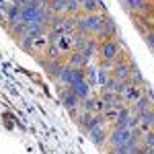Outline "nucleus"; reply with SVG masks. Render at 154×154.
Masks as SVG:
<instances>
[{"instance_id":"obj_11","label":"nucleus","mask_w":154,"mask_h":154,"mask_svg":"<svg viewBox=\"0 0 154 154\" xmlns=\"http://www.w3.org/2000/svg\"><path fill=\"white\" fill-rule=\"evenodd\" d=\"M91 134V138H93V142L95 144H103V138H107V130H105V123H101V125H97L95 130H91L88 131Z\"/></svg>"},{"instance_id":"obj_19","label":"nucleus","mask_w":154,"mask_h":154,"mask_svg":"<svg viewBox=\"0 0 154 154\" xmlns=\"http://www.w3.org/2000/svg\"><path fill=\"white\" fill-rule=\"evenodd\" d=\"M146 2H148V0H146Z\"/></svg>"},{"instance_id":"obj_10","label":"nucleus","mask_w":154,"mask_h":154,"mask_svg":"<svg viewBox=\"0 0 154 154\" xmlns=\"http://www.w3.org/2000/svg\"><path fill=\"white\" fill-rule=\"evenodd\" d=\"M72 91L78 95V99L80 101H84V99H88V91H91V84L86 82V80H82V82H76L74 86H70Z\"/></svg>"},{"instance_id":"obj_9","label":"nucleus","mask_w":154,"mask_h":154,"mask_svg":"<svg viewBox=\"0 0 154 154\" xmlns=\"http://www.w3.org/2000/svg\"><path fill=\"white\" fill-rule=\"evenodd\" d=\"M48 8L49 12H56V17L64 14V12H68V0H49Z\"/></svg>"},{"instance_id":"obj_6","label":"nucleus","mask_w":154,"mask_h":154,"mask_svg":"<svg viewBox=\"0 0 154 154\" xmlns=\"http://www.w3.org/2000/svg\"><path fill=\"white\" fill-rule=\"evenodd\" d=\"M60 97H62L64 107H66V109H70V111H76V109H78V105H80V103H78L80 99H78V95H76L72 88H64Z\"/></svg>"},{"instance_id":"obj_8","label":"nucleus","mask_w":154,"mask_h":154,"mask_svg":"<svg viewBox=\"0 0 154 154\" xmlns=\"http://www.w3.org/2000/svg\"><path fill=\"white\" fill-rule=\"evenodd\" d=\"M113 33H115V23H113L111 19H103V29H101L99 37H101L103 41H109Z\"/></svg>"},{"instance_id":"obj_2","label":"nucleus","mask_w":154,"mask_h":154,"mask_svg":"<svg viewBox=\"0 0 154 154\" xmlns=\"http://www.w3.org/2000/svg\"><path fill=\"white\" fill-rule=\"evenodd\" d=\"M130 138H131V130H121V128H115V130L107 136V142H109V146H111V148H117V146H128Z\"/></svg>"},{"instance_id":"obj_7","label":"nucleus","mask_w":154,"mask_h":154,"mask_svg":"<svg viewBox=\"0 0 154 154\" xmlns=\"http://www.w3.org/2000/svg\"><path fill=\"white\" fill-rule=\"evenodd\" d=\"M86 64H88V60L82 56V51H72L68 58V66H72V68H84Z\"/></svg>"},{"instance_id":"obj_3","label":"nucleus","mask_w":154,"mask_h":154,"mask_svg":"<svg viewBox=\"0 0 154 154\" xmlns=\"http://www.w3.org/2000/svg\"><path fill=\"white\" fill-rule=\"evenodd\" d=\"M111 78H115L119 82H128L131 78V68H130V62L128 60H115V68L111 72Z\"/></svg>"},{"instance_id":"obj_13","label":"nucleus","mask_w":154,"mask_h":154,"mask_svg":"<svg viewBox=\"0 0 154 154\" xmlns=\"http://www.w3.org/2000/svg\"><path fill=\"white\" fill-rule=\"evenodd\" d=\"M64 66H66V64H62L60 60H51V64H48L49 76H54V78L60 80V76H62V72H64Z\"/></svg>"},{"instance_id":"obj_1","label":"nucleus","mask_w":154,"mask_h":154,"mask_svg":"<svg viewBox=\"0 0 154 154\" xmlns=\"http://www.w3.org/2000/svg\"><path fill=\"white\" fill-rule=\"evenodd\" d=\"M60 80L66 84V86H74L76 82H82L86 80V70L84 68H72V66H64V72L60 76Z\"/></svg>"},{"instance_id":"obj_4","label":"nucleus","mask_w":154,"mask_h":154,"mask_svg":"<svg viewBox=\"0 0 154 154\" xmlns=\"http://www.w3.org/2000/svg\"><path fill=\"white\" fill-rule=\"evenodd\" d=\"M99 54L103 56V60H111V62H115L119 56V45L117 41H113V39H109V41H103L101 45H99Z\"/></svg>"},{"instance_id":"obj_5","label":"nucleus","mask_w":154,"mask_h":154,"mask_svg":"<svg viewBox=\"0 0 154 154\" xmlns=\"http://www.w3.org/2000/svg\"><path fill=\"white\" fill-rule=\"evenodd\" d=\"M121 97L125 99V103H136V101H140L144 97V88H140V84L128 80V82H125V93Z\"/></svg>"},{"instance_id":"obj_18","label":"nucleus","mask_w":154,"mask_h":154,"mask_svg":"<svg viewBox=\"0 0 154 154\" xmlns=\"http://www.w3.org/2000/svg\"><path fill=\"white\" fill-rule=\"evenodd\" d=\"M152 111H154V107H152Z\"/></svg>"},{"instance_id":"obj_17","label":"nucleus","mask_w":154,"mask_h":154,"mask_svg":"<svg viewBox=\"0 0 154 154\" xmlns=\"http://www.w3.org/2000/svg\"><path fill=\"white\" fill-rule=\"evenodd\" d=\"M146 41H148L150 48H154V29H150V31L146 33Z\"/></svg>"},{"instance_id":"obj_12","label":"nucleus","mask_w":154,"mask_h":154,"mask_svg":"<svg viewBox=\"0 0 154 154\" xmlns=\"http://www.w3.org/2000/svg\"><path fill=\"white\" fill-rule=\"evenodd\" d=\"M97 51H99V43H97V39H88V41H86V45L82 48V56L91 62V58L95 56Z\"/></svg>"},{"instance_id":"obj_15","label":"nucleus","mask_w":154,"mask_h":154,"mask_svg":"<svg viewBox=\"0 0 154 154\" xmlns=\"http://www.w3.org/2000/svg\"><path fill=\"white\" fill-rule=\"evenodd\" d=\"M142 146H150V148H154V130L146 131L142 136Z\"/></svg>"},{"instance_id":"obj_16","label":"nucleus","mask_w":154,"mask_h":154,"mask_svg":"<svg viewBox=\"0 0 154 154\" xmlns=\"http://www.w3.org/2000/svg\"><path fill=\"white\" fill-rule=\"evenodd\" d=\"M109 154H130V150H128L125 146H117V148H111Z\"/></svg>"},{"instance_id":"obj_14","label":"nucleus","mask_w":154,"mask_h":154,"mask_svg":"<svg viewBox=\"0 0 154 154\" xmlns=\"http://www.w3.org/2000/svg\"><path fill=\"white\" fill-rule=\"evenodd\" d=\"M80 8H82L86 14H95L97 8H99V0H82Z\"/></svg>"}]
</instances>
